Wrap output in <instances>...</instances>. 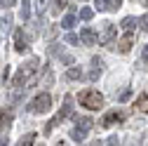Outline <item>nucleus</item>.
I'll use <instances>...</instances> for the list:
<instances>
[{
  "mask_svg": "<svg viewBox=\"0 0 148 146\" xmlns=\"http://www.w3.org/2000/svg\"><path fill=\"white\" fill-rule=\"evenodd\" d=\"M139 26H141L143 31H148V14H143L141 19H139Z\"/></svg>",
  "mask_w": 148,
  "mask_h": 146,
  "instance_id": "nucleus-27",
  "label": "nucleus"
},
{
  "mask_svg": "<svg viewBox=\"0 0 148 146\" xmlns=\"http://www.w3.org/2000/svg\"><path fill=\"white\" fill-rule=\"evenodd\" d=\"M12 111H10V108H7V111H5V108H0V132H5L7 130V127L12 125Z\"/></svg>",
  "mask_w": 148,
  "mask_h": 146,
  "instance_id": "nucleus-11",
  "label": "nucleus"
},
{
  "mask_svg": "<svg viewBox=\"0 0 148 146\" xmlns=\"http://www.w3.org/2000/svg\"><path fill=\"white\" fill-rule=\"evenodd\" d=\"M120 26H122L125 31H132V28L136 26V19H134V17H125V19L120 21Z\"/></svg>",
  "mask_w": 148,
  "mask_h": 146,
  "instance_id": "nucleus-17",
  "label": "nucleus"
},
{
  "mask_svg": "<svg viewBox=\"0 0 148 146\" xmlns=\"http://www.w3.org/2000/svg\"><path fill=\"white\" fill-rule=\"evenodd\" d=\"M122 5V0H108V12H118Z\"/></svg>",
  "mask_w": 148,
  "mask_h": 146,
  "instance_id": "nucleus-22",
  "label": "nucleus"
},
{
  "mask_svg": "<svg viewBox=\"0 0 148 146\" xmlns=\"http://www.w3.org/2000/svg\"><path fill=\"white\" fill-rule=\"evenodd\" d=\"M78 101H80V106L89 108V111H99V108L103 106V94L99 92V90H85V92H80Z\"/></svg>",
  "mask_w": 148,
  "mask_h": 146,
  "instance_id": "nucleus-2",
  "label": "nucleus"
},
{
  "mask_svg": "<svg viewBox=\"0 0 148 146\" xmlns=\"http://www.w3.org/2000/svg\"><path fill=\"white\" fill-rule=\"evenodd\" d=\"M66 78H68V80H78V78H82V71H80L78 66H71V68L66 71Z\"/></svg>",
  "mask_w": 148,
  "mask_h": 146,
  "instance_id": "nucleus-15",
  "label": "nucleus"
},
{
  "mask_svg": "<svg viewBox=\"0 0 148 146\" xmlns=\"http://www.w3.org/2000/svg\"><path fill=\"white\" fill-rule=\"evenodd\" d=\"M129 94H132V90H125V92L120 94V101H127V99H129Z\"/></svg>",
  "mask_w": 148,
  "mask_h": 146,
  "instance_id": "nucleus-29",
  "label": "nucleus"
},
{
  "mask_svg": "<svg viewBox=\"0 0 148 146\" xmlns=\"http://www.w3.org/2000/svg\"><path fill=\"white\" fill-rule=\"evenodd\" d=\"M125 118H127V113H125V111H120V108H113V111H108V113L99 120V125H101V127H110V125L125 123Z\"/></svg>",
  "mask_w": 148,
  "mask_h": 146,
  "instance_id": "nucleus-6",
  "label": "nucleus"
},
{
  "mask_svg": "<svg viewBox=\"0 0 148 146\" xmlns=\"http://www.w3.org/2000/svg\"><path fill=\"white\" fill-rule=\"evenodd\" d=\"M132 3H139V5H148V0H132Z\"/></svg>",
  "mask_w": 148,
  "mask_h": 146,
  "instance_id": "nucleus-31",
  "label": "nucleus"
},
{
  "mask_svg": "<svg viewBox=\"0 0 148 146\" xmlns=\"http://www.w3.org/2000/svg\"><path fill=\"white\" fill-rule=\"evenodd\" d=\"M61 61L64 64H73V57H71V54H61Z\"/></svg>",
  "mask_w": 148,
  "mask_h": 146,
  "instance_id": "nucleus-30",
  "label": "nucleus"
},
{
  "mask_svg": "<svg viewBox=\"0 0 148 146\" xmlns=\"http://www.w3.org/2000/svg\"><path fill=\"white\" fill-rule=\"evenodd\" d=\"M94 3H97L99 12H108V0H94Z\"/></svg>",
  "mask_w": 148,
  "mask_h": 146,
  "instance_id": "nucleus-24",
  "label": "nucleus"
},
{
  "mask_svg": "<svg viewBox=\"0 0 148 146\" xmlns=\"http://www.w3.org/2000/svg\"><path fill=\"white\" fill-rule=\"evenodd\" d=\"M115 33H118V28L113 24H103V31L99 35V43L103 47H115Z\"/></svg>",
  "mask_w": 148,
  "mask_h": 146,
  "instance_id": "nucleus-7",
  "label": "nucleus"
},
{
  "mask_svg": "<svg viewBox=\"0 0 148 146\" xmlns=\"http://www.w3.org/2000/svg\"><path fill=\"white\" fill-rule=\"evenodd\" d=\"M0 144H7V137H0Z\"/></svg>",
  "mask_w": 148,
  "mask_h": 146,
  "instance_id": "nucleus-32",
  "label": "nucleus"
},
{
  "mask_svg": "<svg viewBox=\"0 0 148 146\" xmlns=\"http://www.w3.org/2000/svg\"><path fill=\"white\" fill-rule=\"evenodd\" d=\"M68 7V0H54V7H52V14H61V10Z\"/></svg>",
  "mask_w": 148,
  "mask_h": 146,
  "instance_id": "nucleus-16",
  "label": "nucleus"
},
{
  "mask_svg": "<svg viewBox=\"0 0 148 146\" xmlns=\"http://www.w3.org/2000/svg\"><path fill=\"white\" fill-rule=\"evenodd\" d=\"M92 17H94V10H89V7H82L80 10V19L82 21H92Z\"/></svg>",
  "mask_w": 148,
  "mask_h": 146,
  "instance_id": "nucleus-20",
  "label": "nucleus"
},
{
  "mask_svg": "<svg viewBox=\"0 0 148 146\" xmlns=\"http://www.w3.org/2000/svg\"><path fill=\"white\" fill-rule=\"evenodd\" d=\"M19 14H21L24 21L31 19V0H24V3H21V12H19Z\"/></svg>",
  "mask_w": 148,
  "mask_h": 146,
  "instance_id": "nucleus-14",
  "label": "nucleus"
},
{
  "mask_svg": "<svg viewBox=\"0 0 148 146\" xmlns=\"http://www.w3.org/2000/svg\"><path fill=\"white\" fill-rule=\"evenodd\" d=\"M80 40H82L87 47H92V45L99 43V35L94 33V28H82V31H80Z\"/></svg>",
  "mask_w": 148,
  "mask_h": 146,
  "instance_id": "nucleus-10",
  "label": "nucleus"
},
{
  "mask_svg": "<svg viewBox=\"0 0 148 146\" xmlns=\"http://www.w3.org/2000/svg\"><path fill=\"white\" fill-rule=\"evenodd\" d=\"M132 43H134V28H132V31H127L122 38L115 43V47H113V50H120L122 54H127L129 50H132Z\"/></svg>",
  "mask_w": 148,
  "mask_h": 146,
  "instance_id": "nucleus-8",
  "label": "nucleus"
},
{
  "mask_svg": "<svg viewBox=\"0 0 148 146\" xmlns=\"http://www.w3.org/2000/svg\"><path fill=\"white\" fill-rule=\"evenodd\" d=\"M73 24H75V14H73V12H68L64 19H61V26H64V28H73Z\"/></svg>",
  "mask_w": 148,
  "mask_h": 146,
  "instance_id": "nucleus-18",
  "label": "nucleus"
},
{
  "mask_svg": "<svg viewBox=\"0 0 148 146\" xmlns=\"http://www.w3.org/2000/svg\"><path fill=\"white\" fill-rule=\"evenodd\" d=\"M66 43H71V45H78V43H80V38H78V35H73V33H68V35H66Z\"/></svg>",
  "mask_w": 148,
  "mask_h": 146,
  "instance_id": "nucleus-26",
  "label": "nucleus"
},
{
  "mask_svg": "<svg viewBox=\"0 0 148 146\" xmlns=\"http://www.w3.org/2000/svg\"><path fill=\"white\" fill-rule=\"evenodd\" d=\"M14 3H16V0H0V5H3L5 10H10V7H14Z\"/></svg>",
  "mask_w": 148,
  "mask_h": 146,
  "instance_id": "nucleus-28",
  "label": "nucleus"
},
{
  "mask_svg": "<svg viewBox=\"0 0 148 146\" xmlns=\"http://www.w3.org/2000/svg\"><path fill=\"white\" fill-rule=\"evenodd\" d=\"M54 83V76H52V68L45 66V85H52Z\"/></svg>",
  "mask_w": 148,
  "mask_h": 146,
  "instance_id": "nucleus-23",
  "label": "nucleus"
},
{
  "mask_svg": "<svg viewBox=\"0 0 148 146\" xmlns=\"http://www.w3.org/2000/svg\"><path fill=\"white\" fill-rule=\"evenodd\" d=\"M141 64H143V68H148V45H143V52H141Z\"/></svg>",
  "mask_w": 148,
  "mask_h": 146,
  "instance_id": "nucleus-25",
  "label": "nucleus"
},
{
  "mask_svg": "<svg viewBox=\"0 0 148 146\" xmlns=\"http://www.w3.org/2000/svg\"><path fill=\"white\" fill-rule=\"evenodd\" d=\"M73 106H75V104H73V97H71V94H66V97H64V106H61V111H59L57 116H54V118H52V120L45 125V130H42V132H45V134H49L54 125H59L64 118H68V116L73 113Z\"/></svg>",
  "mask_w": 148,
  "mask_h": 146,
  "instance_id": "nucleus-3",
  "label": "nucleus"
},
{
  "mask_svg": "<svg viewBox=\"0 0 148 146\" xmlns=\"http://www.w3.org/2000/svg\"><path fill=\"white\" fill-rule=\"evenodd\" d=\"M49 7V0H35V12H38L40 17H42V12Z\"/></svg>",
  "mask_w": 148,
  "mask_h": 146,
  "instance_id": "nucleus-19",
  "label": "nucleus"
},
{
  "mask_svg": "<svg viewBox=\"0 0 148 146\" xmlns=\"http://www.w3.org/2000/svg\"><path fill=\"white\" fill-rule=\"evenodd\" d=\"M38 66H40V61L38 59H31V61H26L21 68H19V73L14 76V80H12V85H21V87H33L35 85V76H38Z\"/></svg>",
  "mask_w": 148,
  "mask_h": 146,
  "instance_id": "nucleus-1",
  "label": "nucleus"
},
{
  "mask_svg": "<svg viewBox=\"0 0 148 146\" xmlns=\"http://www.w3.org/2000/svg\"><path fill=\"white\" fill-rule=\"evenodd\" d=\"M92 125H94V120L92 118H75V127L71 130V137H73V141H82L85 137H87V132L92 130Z\"/></svg>",
  "mask_w": 148,
  "mask_h": 146,
  "instance_id": "nucleus-5",
  "label": "nucleus"
},
{
  "mask_svg": "<svg viewBox=\"0 0 148 146\" xmlns=\"http://www.w3.org/2000/svg\"><path fill=\"white\" fill-rule=\"evenodd\" d=\"M33 141H35V134H33V132H28V134H24V137H21V141H19V144H21V146H31Z\"/></svg>",
  "mask_w": 148,
  "mask_h": 146,
  "instance_id": "nucleus-21",
  "label": "nucleus"
},
{
  "mask_svg": "<svg viewBox=\"0 0 148 146\" xmlns=\"http://www.w3.org/2000/svg\"><path fill=\"white\" fill-rule=\"evenodd\" d=\"M101 66H103V61H101L99 57L92 59V71H89V80H92V83L99 80V76H101Z\"/></svg>",
  "mask_w": 148,
  "mask_h": 146,
  "instance_id": "nucleus-12",
  "label": "nucleus"
},
{
  "mask_svg": "<svg viewBox=\"0 0 148 146\" xmlns=\"http://www.w3.org/2000/svg\"><path fill=\"white\" fill-rule=\"evenodd\" d=\"M134 111H139V113H148V94H141V97L136 99Z\"/></svg>",
  "mask_w": 148,
  "mask_h": 146,
  "instance_id": "nucleus-13",
  "label": "nucleus"
},
{
  "mask_svg": "<svg viewBox=\"0 0 148 146\" xmlns=\"http://www.w3.org/2000/svg\"><path fill=\"white\" fill-rule=\"evenodd\" d=\"M52 108V97L47 92H40V94H35L33 101L28 104V111L31 113H47Z\"/></svg>",
  "mask_w": 148,
  "mask_h": 146,
  "instance_id": "nucleus-4",
  "label": "nucleus"
},
{
  "mask_svg": "<svg viewBox=\"0 0 148 146\" xmlns=\"http://www.w3.org/2000/svg\"><path fill=\"white\" fill-rule=\"evenodd\" d=\"M14 50L16 52H28V38H26V35H24V31L21 28H16L14 31Z\"/></svg>",
  "mask_w": 148,
  "mask_h": 146,
  "instance_id": "nucleus-9",
  "label": "nucleus"
}]
</instances>
